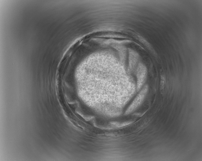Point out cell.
<instances>
[{"label":"cell","mask_w":202,"mask_h":161,"mask_svg":"<svg viewBox=\"0 0 202 161\" xmlns=\"http://www.w3.org/2000/svg\"><path fill=\"white\" fill-rule=\"evenodd\" d=\"M147 90V88H144L142 90L139 95L136 98L133 103L129 108L128 112L131 113L136 109L140 105L141 103L144 99V97L146 94Z\"/></svg>","instance_id":"6da1fadb"},{"label":"cell","mask_w":202,"mask_h":161,"mask_svg":"<svg viewBox=\"0 0 202 161\" xmlns=\"http://www.w3.org/2000/svg\"><path fill=\"white\" fill-rule=\"evenodd\" d=\"M165 78L164 75H162L161 76L160 88L161 91L163 90L165 82Z\"/></svg>","instance_id":"7a4b0ae2"}]
</instances>
